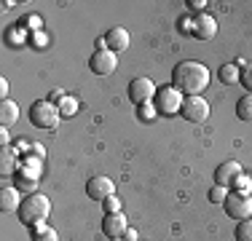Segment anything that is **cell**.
<instances>
[{
  "mask_svg": "<svg viewBox=\"0 0 252 241\" xmlns=\"http://www.w3.org/2000/svg\"><path fill=\"white\" fill-rule=\"evenodd\" d=\"M49 214H51V201L43 193H30V196H25L19 204V212H16L19 222H25L30 228L43 225V222L49 220Z\"/></svg>",
  "mask_w": 252,
  "mask_h": 241,
  "instance_id": "cell-2",
  "label": "cell"
},
{
  "mask_svg": "<svg viewBox=\"0 0 252 241\" xmlns=\"http://www.w3.org/2000/svg\"><path fill=\"white\" fill-rule=\"evenodd\" d=\"M102 209H105V214H116V212H121V198H116V196L105 198V201H102Z\"/></svg>",
  "mask_w": 252,
  "mask_h": 241,
  "instance_id": "cell-25",
  "label": "cell"
},
{
  "mask_svg": "<svg viewBox=\"0 0 252 241\" xmlns=\"http://www.w3.org/2000/svg\"><path fill=\"white\" fill-rule=\"evenodd\" d=\"M86 196L92 201H105V198L116 196V182L110 177H92L86 182Z\"/></svg>",
  "mask_w": 252,
  "mask_h": 241,
  "instance_id": "cell-9",
  "label": "cell"
},
{
  "mask_svg": "<svg viewBox=\"0 0 252 241\" xmlns=\"http://www.w3.org/2000/svg\"><path fill=\"white\" fill-rule=\"evenodd\" d=\"M0 145L8 148V129H0Z\"/></svg>",
  "mask_w": 252,
  "mask_h": 241,
  "instance_id": "cell-30",
  "label": "cell"
},
{
  "mask_svg": "<svg viewBox=\"0 0 252 241\" xmlns=\"http://www.w3.org/2000/svg\"><path fill=\"white\" fill-rule=\"evenodd\" d=\"M177 30H180L183 35H190V32H193V19H190L188 14L180 16V19H177Z\"/></svg>",
  "mask_w": 252,
  "mask_h": 241,
  "instance_id": "cell-27",
  "label": "cell"
},
{
  "mask_svg": "<svg viewBox=\"0 0 252 241\" xmlns=\"http://www.w3.org/2000/svg\"><path fill=\"white\" fill-rule=\"evenodd\" d=\"M57 107H59V113H62V118H73L78 113V99L75 96H62V99L57 102Z\"/></svg>",
  "mask_w": 252,
  "mask_h": 241,
  "instance_id": "cell-19",
  "label": "cell"
},
{
  "mask_svg": "<svg viewBox=\"0 0 252 241\" xmlns=\"http://www.w3.org/2000/svg\"><path fill=\"white\" fill-rule=\"evenodd\" d=\"M110 241H126V239H110Z\"/></svg>",
  "mask_w": 252,
  "mask_h": 241,
  "instance_id": "cell-33",
  "label": "cell"
},
{
  "mask_svg": "<svg viewBox=\"0 0 252 241\" xmlns=\"http://www.w3.org/2000/svg\"><path fill=\"white\" fill-rule=\"evenodd\" d=\"M233 239L236 241H252V217L250 220H239L236 231H233Z\"/></svg>",
  "mask_w": 252,
  "mask_h": 241,
  "instance_id": "cell-21",
  "label": "cell"
},
{
  "mask_svg": "<svg viewBox=\"0 0 252 241\" xmlns=\"http://www.w3.org/2000/svg\"><path fill=\"white\" fill-rule=\"evenodd\" d=\"M131 43V38H129V32H126L124 27H110L107 30V35H105V46L110 48V51H116V54H121L126 51Z\"/></svg>",
  "mask_w": 252,
  "mask_h": 241,
  "instance_id": "cell-13",
  "label": "cell"
},
{
  "mask_svg": "<svg viewBox=\"0 0 252 241\" xmlns=\"http://www.w3.org/2000/svg\"><path fill=\"white\" fill-rule=\"evenodd\" d=\"M209 67L201 62H180L175 70H172V86L180 89L185 96H201V91L209 89Z\"/></svg>",
  "mask_w": 252,
  "mask_h": 241,
  "instance_id": "cell-1",
  "label": "cell"
},
{
  "mask_svg": "<svg viewBox=\"0 0 252 241\" xmlns=\"http://www.w3.org/2000/svg\"><path fill=\"white\" fill-rule=\"evenodd\" d=\"M156 113H158V110H156V107L151 105V102L140 105V118H142V120H153V118H156Z\"/></svg>",
  "mask_w": 252,
  "mask_h": 241,
  "instance_id": "cell-28",
  "label": "cell"
},
{
  "mask_svg": "<svg viewBox=\"0 0 252 241\" xmlns=\"http://www.w3.org/2000/svg\"><path fill=\"white\" fill-rule=\"evenodd\" d=\"M116 67H118V54L110 51V48H97L89 59V70L94 75H110V72H116Z\"/></svg>",
  "mask_w": 252,
  "mask_h": 241,
  "instance_id": "cell-7",
  "label": "cell"
},
{
  "mask_svg": "<svg viewBox=\"0 0 252 241\" xmlns=\"http://www.w3.org/2000/svg\"><path fill=\"white\" fill-rule=\"evenodd\" d=\"M239 81H242L244 89H247V94H252V64H244V67H242V75H239Z\"/></svg>",
  "mask_w": 252,
  "mask_h": 241,
  "instance_id": "cell-26",
  "label": "cell"
},
{
  "mask_svg": "<svg viewBox=\"0 0 252 241\" xmlns=\"http://www.w3.org/2000/svg\"><path fill=\"white\" fill-rule=\"evenodd\" d=\"M231 190H236V193H252V180L242 172V174H239V177L231 182Z\"/></svg>",
  "mask_w": 252,
  "mask_h": 241,
  "instance_id": "cell-23",
  "label": "cell"
},
{
  "mask_svg": "<svg viewBox=\"0 0 252 241\" xmlns=\"http://www.w3.org/2000/svg\"><path fill=\"white\" fill-rule=\"evenodd\" d=\"M16 120H19V105L11 99H3L0 102V126L3 129H8V126H14Z\"/></svg>",
  "mask_w": 252,
  "mask_h": 241,
  "instance_id": "cell-16",
  "label": "cell"
},
{
  "mask_svg": "<svg viewBox=\"0 0 252 241\" xmlns=\"http://www.w3.org/2000/svg\"><path fill=\"white\" fill-rule=\"evenodd\" d=\"M5 94H8V81H5V78H3V81H0V96H3V99H5Z\"/></svg>",
  "mask_w": 252,
  "mask_h": 241,
  "instance_id": "cell-32",
  "label": "cell"
},
{
  "mask_svg": "<svg viewBox=\"0 0 252 241\" xmlns=\"http://www.w3.org/2000/svg\"><path fill=\"white\" fill-rule=\"evenodd\" d=\"M239 75H242V70H239L236 64H223V67H220V81L223 83H236Z\"/></svg>",
  "mask_w": 252,
  "mask_h": 241,
  "instance_id": "cell-22",
  "label": "cell"
},
{
  "mask_svg": "<svg viewBox=\"0 0 252 241\" xmlns=\"http://www.w3.org/2000/svg\"><path fill=\"white\" fill-rule=\"evenodd\" d=\"M236 118L244 120V123H252V94H244L236 102Z\"/></svg>",
  "mask_w": 252,
  "mask_h": 241,
  "instance_id": "cell-18",
  "label": "cell"
},
{
  "mask_svg": "<svg viewBox=\"0 0 252 241\" xmlns=\"http://www.w3.org/2000/svg\"><path fill=\"white\" fill-rule=\"evenodd\" d=\"M180 116L185 120H190V123H201V120L209 118V102L204 96H185Z\"/></svg>",
  "mask_w": 252,
  "mask_h": 241,
  "instance_id": "cell-8",
  "label": "cell"
},
{
  "mask_svg": "<svg viewBox=\"0 0 252 241\" xmlns=\"http://www.w3.org/2000/svg\"><path fill=\"white\" fill-rule=\"evenodd\" d=\"M156 83L151 81V78H145V75H140V78H131L129 81V86H126V96H129L134 105H145V102H151L156 99Z\"/></svg>",
  "mask_w": 252,
  "mask_h": 241,
  "instance_id": "cell-6",
  "label": "cell"
},
{
  "mask_svg": "<svg viewBox=\"0 0 252 241\" xmlns=\"http://www.w3.org/2000/svg\"><path fill=\"white\" fill-rule=\"evenodd\" d=\"M126 231H129V222H126V217L121 212L105 214V220H102V233H105L107 239H124Z\"/></svg>",
  "mask_w": 252,
  "mask_h": 241,
  "instance_id": "cell-11",
  "label": "cell"
},
{
  "mask_svg": "<svg viewBox=\"0 0 252 241\" xmlns=\"http://www.w3.org/2000/svg\"><path fill=\"white\" fill-rule=\"evenodd\" d=\"M225 214L231 217V220H250L252 217V193H236L231 190L223 204Z\"/></svg>",
  "mask_w": 252,
  "mask_h": 241,
  "instance_id": "cell-5",
  "label": "cell"
},
{
  "mask_svg": "<svg viewBox=\"0 0 252 241\" xmlns=\"http://www.w3.org/2000/svg\"><path fill=\"white\" fill-rule=\"evenodd\" d=\"M242 174V164L239 161H233V158H228L223 161L218 169H215V185H223V188H231V182Z\"/></svg>",
  "mask_w": 252,
  "mask_h": 241,
  "instance_id": "cell-12",
  "label": "cell"
},
{
  "mask_svg": "<svg viewBox=\"0 0 252 241\" xmlns=\"http://www.w3.org/2000/svg\"><path fill=\"white\" fill-rule=\"evenodd\" d=\"M19 204H22L19 190L11 188V185H3V190H0V212H19Z\"/></svg>",
  "mask_w": 252,
  "mask_h": 241,
  "instance_id": "cell-14",
  "label": "cell"
},
{
  "mask_svg": "<svg viewBox=\"0 0 252 241\" xmlns=\"http://www.w3.org/2000/svg\"><path fill=\"white\" fill-rule=\"evenodd\" d=\"M59 118H62V113H59V107L51 99H38L30 107V120L38 129H57Z\"/></svg>",
  "mask_w": 252,
  "mask_h": 241,
  "instance_id": "cell-3",
  "label": "cell"
},
{
  "mask_svg": "<svg viewBox=\"0 0 252 241\" xmlns=\"http://www.w3.org/2000/svg\"><path fill=\"white\" fill-rule=\"evenodd\" d=\"M32 241H59V236H57L54 228H49L43 222V225H35L32 228Z\"/></svg>",
  "mask_w": 252,
  "mask_h": 241,
  "instance_id": "cell-20",
  "label": "cell"
},
{
  "mask_svg": "<svg viewBox=\"0 0 252 241\" xmlns=\"http://www.w3.org/2000/svg\"><path fill=\"white\" fill-rule=\"evenodd\" d=\"M185 5H188L190 11H199V14H204V8H207L209 3H207V0H188Z\"/></svg>",
  "mask_w": 252,
  "mask_h": 241,
  "instance_id": "cell-29",
  "label": "cell"
},
{
  "mask_svg": "<svg viewBox=\"0 0 252 241\" xmlns=\"http://www.w3.org/2000/svg\"><path fill=\"white\" fill-rule=\"evenodd\" d=\"M19 193H35V188H38V177H32V174L27 172H16V185H14Z\"/></svg>",
  "mask_w": 252,
  "mask_h": 241,
  "instance_id": "cell-17",
  "label": "cell"
},
{
  "mask_svg": "<svg viewBox=\"0 0 252 241\" xmlns=\"http://www.w3.org/2000/svg\"><path fill=\"white\" fill-rule=\"evenodd\" d=\"M228 193H231V188H223V185H215V188L209 190V201H212V204H225Z\"/></svg>",
  "mask_w": 252,
  "mask_h": 241,
  "instance_id": "cell-24",
  "label": "cell"
},
{
  "mask_svg": "<svg viewBox=\"0 0 252 241\" xmlns=\"http://www.w3.org/2000/svg\"><path fill=\"white\" fill-rule=\"evenodd\" d=\"M156 110H158V116H180V110H183V102H185V94L180 91L175 86H161L158 91H156Z\"/></svg>",
  "mask_w": 252,
  "mask_h": 241,
  "instance_id": "cell-4",
  "label": "cell"
},
{
  "mask_svg": "<svg viewBox=\"0 0 252 241\" xmlns=\"http://www.w3.org/2000/svg\"><path fill=\"white\" fill-rule=\"evenodd\" d=\"M193 35L196 40H212L215 35H218V22H215V16L209 14H199L193 19Z\"/></svg>",
  "mask_w": 252,
  "mask_h": 241,
  "instance_id": "cell-10",
  "label": "cell"
},
{
  "mask_svg": "<svg viewBox=\"0 0 252 241\" xmlns=\"http://www.w3.org/2000/svg\"><path fill=\"white\" fill-rule=\"evenodd\" d=\"M124 239L126 241H137V231H134V228H129V231L124 233Z\"/></svg>",
  "mask_w": 252,
  "mask_h": 241,
  "instance_id": "cell-31",
  "label": "cell"
},
{
  "mask_svg": "<svg viewBox=\"0 0 252 241\" xmlns=\"http://www.w3.org/2000/svg\"><path fill=\"white\" fill-rule=\"evenodd\" d=\"M16 150L14 148H3L0 150V177L8 180L11 174H16Z\"/></svg>",
  "mask_w": 252,
  "mask_h": 241,
  "instance_id": "cell-15",
  "label": "cell"
}]
</instances>
